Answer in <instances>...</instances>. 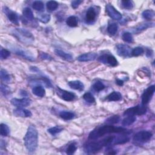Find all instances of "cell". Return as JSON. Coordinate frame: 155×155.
<instances>
[{"label": "cell", "mask_w": 155, "mask_h": 155, "mask_svg": "<svg viewBox=\"0 0 155 155\" xmlns=\"http://www.w3.org/2000/svg\"><path fill=\"white\" fill-rule=\"evenodd\" d=\"M128 132L125 128L118 127H114L111 125H106L100 126L94 129L90 132L89 136V139L91 140H96L103 137L104 135L110 133H121Z\"/></svg>", "instance_id": "obj_1"}, {"label": "cell", "mask_w": 155, "mask_h": 155, "mask_svg": "<svg viewBox=\"0 0 155 155\" xmlns=\"http://www.w3.org/2000/svg\"><path fill=\"white\" fill-rule=\"evenodd\" d=\"M25 146L29 153L34 152L37 147L38 142V133L36 128L33 125H30L24 138Z\"/></svg>", "instance_id": "obj_2"}, {"label": "cell", "mask_w": 155, "mask_h": 155, "mask_svg": "<svg viewBox=\"0 0 155 155\" xmlns=\"http://www.w3.org/2000/svg\"><path fill=\"white\" fill-rule=\"evenodd\" d=\"M114 139L113 136H110L98 142H92L85 145V151L88 154H93L100 151L104 146L109 145L113 143Z\"/></svg>", "instance_id": "obj_3"}, {"label": "cell", "mask_w": 155, "mask_h": 155, "mask_svg": "<svg viewBox=\"0 0 155 155\" xmlns=\"http://www.w3.org/2000/svg\"><path fill=\"white\" fill-rule=\"evenodd\" d=\"M153 137V134L149 131H141L136 134L134 137L133 140L138 142H147L150 141Z\"/></svg>", "instance_id": "obj_4"}, {"label": "cell", "mask_w": 155, "mask_h": 155, "mask_svg": "<svg viewBox=\"0 0 155 155\" xmlns=\"http://www.w3.org/2000/svg\"><path fill=\"white\" fill-rule=\"evenodd\" d=\"M147 108L145 106H137L127 109L124 113V116H136L142 115L146 113Z\"/></svg>", "instance_id": "obj_5"}, {"label": "cell", "mask_w": 155, "mask_h": 155, "mask_svg": "<svg viewBox=\"0 0 155 155\" xmlns=\"http://www.w3.org/2000/svg\"><path fill=\"white\" fill-rule=\"evenodd\" d=\"M98 61L100 62H101V63H103L104 64H107L112 67H114L116 66L118 64V62L117 61V60L116 59V58L111 55H109V54H107V55H103L102 56H101L99 58H98Z\"/></svg>", "instance_id": "obj_6"}, {"label": "cell", "mask_w": 155, "mask_h": 155, "mask_svg": "<svg viewBox=\"0 0 155 155\" xmlns=\"http://www.w3.org/2000/svg\"><path fill=\"white\" fill-rule=\"evenodd\" d=\"M13 34L16 37L20 39V40H24V38H27L29 41H33L34 40V37L32 33L29 30L24 29H16L14 30Z\"/></svg>", "instance_id": "obj_7"}, {"label": "cell", "mask_w": 155, "mask_h": 155, "mask_svg": "<svg viewBox=\"0 0 155 155\" xmlns=\"http://www.w3.org/2000/svg\"><path fill=\"white\" fill-rule=\"evenodd\" d=\"M155 91V87L152 85L148 87L143 93L142 95V105L146 106L151 100Z\"/></svg>", "instance_id": "obj_8"}, {"label": "cell", "mask_w": 155, "mask_h": 155, "mask_svg": "<svg viewBox=\"0 0 155 155\" xmlns=\"http://www.w3.org/2000/svg\"><path fill=\"white\" fill-rule=\"evenodd\" d=\"M57 94L61 99L67 102L73 101L76 98V96L73 93L63 90L58 87L57 88Z\"/></svg>", "instance_id": "obj_9"}, {"label": "cell", "mask_w": 155, "mask_h": 155, "mask_svg": "<svg viewBox=\"0 0 155 155\" xmlns=\"http://www.w3.org/2000/svg\"><path fill=\"white\" fill-rule=\"evenodd\" d=\"M106 10L108 15L114 20H120L122 19V14L116 10L112 5L108 4L106 6Z\"/></svg>", "instance_id": "obj_10"}, {"label": "cell", "mask_w": 155, "mask_h": 155, "mask_svg": "<svg viewBox=\"0 0 155 155\" xmlns=\"http://www.w3.org/2000/svg\"><path fill=\"white\" fill-rule=\"evenodd\" d=\"M10 103L13 106L17 107L18 108H24L30 106L32 101L28 98H24L22 99L13 98L11 100Z\"/></svg>", "instance_id": "obj_11"}, {"label": "cell", "mask_w": 155, "mask_h": 155, "mask_svg": "<svg viewBox=\"0 0 155 155\" xmlns=\"http://www.w3.org/2000/svg\"><path fill=\"white\" fill-rule=\"evenodd\" d=\"M116 50L119 56L122 57H129L131 55V50L130 46L126 44H118L116 46Z\"/></svg>", "instance_id": "obj_12"}, {"label": "cell", "mask_w": 155, "mask_h": 155, "mask_svg": "<svg viewBox=\"0 0 155 155\" xmlns=\"http://www.w3.org/2000/svg\"><path fill=\"white\" fill-rule=\"evenodd\" d=\"M12 50L15 53V54L23 57V58H24V59L27 60H29L30 61H34L35 60V57H33L30 52L21 48L15 47V48H12Z\"/></svg>", "instance_id": "obj_13"}, {"label": "cell", "mask_w": 155, "mask_h": 155, "mask_svg": "<svg viewBox=\"0 0 155 155\" xmlns=\"http://www.w3.org/2000/svg\"><path fill=\"white\" fill-rule=\"evenodd\" d=\"M3 12L6 13L9 20L13 23L14 24L18 25L19 24V19L18 16L15 12L11 10L7 7H4Z\"/></svg>", "instance_id": "obj_14"}, {"label": "cell", "mask_w": 155, "mask_h": 155, "mask_svg": "<svg viewBox=\"0 0 155 155\" xmlns=\"http://www.w3.org/2000/svg\"><path fill=\"white\" fill-rule=\"evenodd\" d=\"M98 55L96 53H86L80 55L77 58V60L80 62H87L96 60Z\"/></svg>", "instance_id": "obj_15"}, {"label": "cell", "mask_w": 155, "mask_h": 155, "mask_svg": "<svg viewBox=\"0 0 155 155\" xmlns=\"http://www.w3.org/2000/svg\"><path fill=\"white\" fill-rule=\"evenodd\" d=\"M13 114L16 117L29 118L31 117L32 113L29 110L23 108H18L13 110Z\"/></svg>", "instance_id": "obj_16"}, {"label": "cell", "mask_w": 155, "mask_h": 155, "mask_svg": "<svg viewBox=\"0 0 155 155\" xmlns=\"http://www.w3.org/2000/svg\"><path fill=\"white\" fill-rule=\"evenodd\" d=\"M68 85L69 87L74 90H79V91H83L84 89V84L78 80L76 81H70L68 83Z\"/></svg>", "instance_id": "obj_17"}, {"label": "cell", "mask_w": 155, "mask_h": 155, "mask_svg": "<svg viewBox=\"0 0 155 155\" xmlns=\"http://www.w3.org/2000/svg\"><path fill=\"white\" fill-rule=\"evenodd\" d=\"M96 17V12L94 10V8L93 7H90L86 15V19L88 23H92L95 20Z\"/></svg>", "instance_id": "obj_18"}, {"label": "cell", "mask_w": 155, "mask_h": 155, "mask_svg": "<svg viewBox=\"0 0 155 155\" xmlns=\"http://www.w3.org/2000/svg\"><path fill=\"white\" fill-rule=\"evenodd\" d=\"M55 54L61 57L62 59L66 60V61H70L73 60V56L70 53H67L61 50H59V49H56L55 50Z\"/></svg>", "instance_id": "obj_19"}, {"label": "cell", "mask_w": 155, "mask_h": 155, "mask_svg": "<svg viewBox=\"0 0 155 155\" xmlns=\"http://www.w3.org/2000/svg\"><path fill=\"white\" fill-rule=\"evenodd\" d=\"M106 100L108 101H118L122 100V94L119 92H113L107 96Z\"/></svg>", "instance_id": "obj_20"}, {"label": "cell", "mask_w": 155, "mask_h": 155, "mask_svg": "<svg viewBox=\"0 0 155 155\" xmlns=\"http://www.w3.org/2000/svg\"><path fill=\"white\" fill-rule=\"evenodd\" d=\"M32 93L38 97L43 98L46 94V90L43 87L41 86H38L35 87L32 89Z\"/></svg>", "instance_id": "obj_21"}, {"label": "cell", "mask_w": 155, "mask_h": 155, "mask_svg": "<svg viewBox=\"0 0 155 155\" xmlns=\"http://www.w3.org/2000/svg\"><path fill=\"white\" fill-rule=\"evenodd\" d=\"M153 26H154V23H148L141 24L139 25L138 26L136 27L135 29H134L133 32L136 33H140V32L146 30L147 29H148L149 27H153Z\"/></svg>", "instance_id": "obj_22"}, {"label": "cell", "mask_w": 155, "mask_h": 155, "mask_svg": "<svg viewBox=\"0 0 155 155\" xmlns=\"http://www.w3.org/2000/svg\"><path fill=\"white\" fill-rule=\"evenodd\" d=\"M60 117L66 120V121H69V120H72L73 119L75 116V114L71 111H62L60 113Z\"/></svg>", "instance_id": "obj_23"}, {"label": "cell", "mask_w": 155, "mask_h": 155, "mask_svg": "<svg viewBox=\"0 0 155 155\" xmlns=\"http://www.w3.org/2000/svg\"><path fill=\"white\" fill-rule=\"evenodd\" d=\"M66 23L69 27H77L78 24V19L75 16H70L67 19Z\"/></svg>", "instance_id": "obj_24"}, {"label": "cell", "mask_w": 155, "mask_h": 155, "mask_svg": "<svg viewBox=\"0 0 155 155\" xmlns=\"http://www.w3.org/2000/svg\"><path fill=\"white\" fill-rule=\"evenodd\" d=\"M137 120L135 116H127L122 121V125L123 126H129L133 124Z\"/></svg>", "instance_id": "obj_25"}, {"label": "cell", "mask_w": 155, "mask_h": 155, "mask_svg": "<svg viewBox=\"0 0 155 155\" xmlns=\"http://www.w3.org/2000/svg\"><path fill=\"white\" fill-rule=\"evenodd\" d=\"M0 75H1V79L3 82L9 83L11 81V77L6 70L1 69L0 71Z\"/></svg>", "instance_id": "obj_26"}, {"label": "cell", "mask_w": 155, "mask_h": 155, "mask_svg": "<svg viewBox=\"0 0 155 155\" xmlns=\"http://www.w3.org/2000/svg\"><path fill=\"white\" fill-rule=\"evenodd\" d=\"M23 14L29 21H33L34 19V15L32 10L29 7H26L23 9Z\"/></svg>", "instance_id": "obj_27"}, {"label": "cell", "mask_w": 155, "mask_h": 155, "mask_svg": "<svg viewBox=\"0 0 155 155\" xmlns=\"http://www.w3.org/2000/svg\"><path fill=\"white\" fill-rule=\"evenodd\" d=\"M32 7L36 11L43 12L44 10V4L41 1H36L33 3Z\"/></svg>", "instance_id": "obj_28"}, {"label": "cell", "mask_w": 155, "mask_h": 155, "mask_svg": "<svg viewBox=\"0 0 155 155\" xmlns=\"http://www.w3.org/2000/svg\"><path fill=\"white\" fill-rule=\"evenodd\" d=\"M118 26L116 23H111L108 26L107 32L111 35H114L118 32Z\"/></svg>", "instance_id": "obj_29"}, {"label": "cell", "mask_w": 155, "mask_h": 155, "mask_svg": "<svg viewBox=\"0 0 155 155\" xmlns=\"http://www.w3.org/2000/svg\"><path fill=\"white\" fill-rule=\"evenodd\" d=\"M120 116L118 115H114L112 116H110L109 117L106 121V123L109 125H111V124H118L120 121Z\"/></svg>", "instance_id": "obj_30"}, {"label": "cell", "mask_w": 155, "mask_h": 155, "mask_svg": "<svg viewBox=\"0 0 155 155\" xmlns=\"http://www.w3.org/2000/svg\"><path fill=\"white\" fill-rule=\"evenodd\" d=\"M129 141V138L127 137V136L123 135V136H121V137H117L114 138V144H124L125 142H127Z\"/></svg>", "instance_id": "obj_31"}, {"label": "cell", "mask_w": 155, "mask_h": 155, "mask_svg": "<svg viewBox=\"0 0 155 155\" xmlns=\"http://www.w3.org/2000/svg\"><path fill=\"white\" fill-rule=\"evenodd\" d=\"M0 133L3 137H7L10 133V128L8 125L5 124H1L0 125Z\"/></svg>", "instance_id": "obj_32"}, {"label": "cell", "mask_w": 155, "mask_h": 155, "mask_svg": "<svg viewBox=\"0 0 155 155\" xmlns=\"http://www.w3.org/2000/svg\"><path fill=\"white\" fill-rule=\"evenodd\" d=\"M63 130V128L61 127V126H58V125H56L55 127H52V128H50L47 130L48 132L51 134L53 136H55L56 134H57L58 133H60V132H61Z\"/></svg>", "instance_id": "obj_33"}, {"label": "cell", "mask_w": 155, "mask_h": 155, "mask_svg": "<svg viewBox=\"0 0 155 155\" xmlns=\"http://www.w3.org/2000/svg\"><path fill=\"white\" fill-rule=\"evenodd\" d=\"M46 6H47V10L52 12V11H54L58 9V6H59V4H58L55 1H49V2L47 3Z\"/></svg>", "instance_id": "obj_34"}, {"label": "cell", "mask_w": 155, "mask_h": 155, "mask_svg": "<svg viewBox=\"0 0 155 155\" xmlns=\"http://www.w3.org/2000/svg\"><path fill=\"white\" fill-rule=\"evenodd\" d=\"M83 98L84 100L88 103H94L95 102V98L93 96V95L90 93V92H87L83 95Z\"/></svg>", "instance_id": "obj_35"}, {"label": "cell", "mask_w": 155, "mask_h": 155, "mask_svg": "<svg viewBox=\"0 0 155 155\" xmlns=\"http://www.w3.org/2000/svg\"><path fill=\"white\" fill-rule=\"evenodd\" d=\"M122 38L124 41L128 43H131L133 41V37L132 36V34L130 32L124 33L122 36Z\"/></svg>", "instance_id": "obj_36"}, {"label": "cell", "mask_w": 155, "mask_h": 155, "mask_svg": "<svg viewBox=\"0 0 155 155\" xmlns=\"http://www.w3.org/2000/svg\"><path fill=\"white\" fill-rule=\"evenodd\" d=\"M142 15L144 19L149 20V19H151L154 17V12L152 10H145L142 12Z\"/></svg>", "instance_id": "obj_37"}, {"label": "cell", "mask_w": 155, "mask_h": 155, "mask_svg": "<svg viewBox=\"0 0 155 155\" xmlns=\"http://www.w3.org/2000/svg\"><path fill=\"white\" fill-rule=\"evenodd\" d=\"M105 85L100 81H96L93 85V88L96 92H100L105 89Z\"/></svg>", "instance_id": "obj_38"}, {"label": "cell", "mask_w": 155, "mask_h": 155, "mask_svg": "<svg viewBox=\"0 0 155 155\" xmlns=\"http://www.w3.org/2000/svg\"><path fill=\"white\" fill-rule=\"evenodd\" d=\"M144 53V50L141 47H137L131 50V55L134 56H138Z\"/></svg>", "instance_id": "obj_39"}, {"label": "cell", "mask_w": 155, "mask_h": 155, "mask_svg": "<svg viewBox=\"0 0 155 155\" xmlns=\"http://www.w3.org/2000/svg\"><path fill=\"white\" fill-rule=\"evenodd\" d=\"M77 145H76V144L73 142V143H72L70 144L69 147H67V150H66V153L67 154H69V155H71V154H73L75 153V151H76L77 150Z\"/></svg>", "instance_id": "obj_40"}, {"label": "cell", "mask_w": 155, "mask_h": 155, "mask_svg": "<svg viewBox=\"0 0 155 155\" xmlns=\"http://www.w3.org/2000/svg\"><path fill=\"white\" fill-rule=\"evenodd\" d=\"M121 4L123 7L127 10H131L133 7V3L131 1L129 0H124L121 1Z\"/></svg>", "instance_id": "obj_41"}, {"label": "cell", "mask_w": 155, "mask_h": 155, "mask_svg": "<svg viewBox=\"0 0 155 155\" xmlns=\"http://www.w3.org/2000/svg\"><path fill=\"white\" fill-rule=\"evenodd\" d=\"M39 20L43 23H47L50 20V15L49 14H42L38 17Z\"/></svg>", "instance_id": "obj_42"}, {"label": "cell", "mask_w": 155, "mask_h": 155, "mask_svg": "<svg viewBox=\"0 0 155 155\" xmlns=\"http://www.w3.org/2000/svg\"><path fill=\"white\" fill-rule=\"evenodd\" d=\"M1 92L4 96H7L10 93V90L9 87L3 83L1 84Z\"/></svg>", "instance_id": "obj_43"}, {"label": "cell", "mask_w": 155, "mask_h": 155, "mask_svg": "<svg viewBox=\"0 0 155 155\" xmlns=\"http://www.w3.org/2000/svg\"><path fill=\"white\" fill-rule=\"evenodd\" d=\"M10 52L9 51H8L6 49H1L0 56H1V58L2 60L6 59V58H7L9 56H10Z\"/></svg>", "instance_id": "obj_44"}, {"label": "cell", "mask_w": 155, "mask_h": 155, "mask_svg": "<svg viewBox=\"0 0 155 155\" xmlns=\"http://www.w3.org/2000/svg\"><path fill=\"white\" fill-rule=\"evenodd\" d=\"M40 58L42 60H48V61L52 60V57L50 55H49V54L44 53V52H41Z\"/></svg>", "instance_id": "obj_45"}, {"label": "cell", "mask_w": 155, "mask_h": 155, "mask_svg": "<svg viewBox=\"0 0 155 155\" xmlns=\"http://www.w3.org/2000/svg\"><path fill=\"white\" fill-rule=\"evenodd\" d=\"M83 3V1H80V0H75V1H73L72 2V7L73 9H76L78 7V6Z\"/></svg>", "instance_id": "obj_46"}, {"label": "cell", "mask_w": 155, "mask_h": 155, "mask_svg": "<svg viewBox=\"0 0 155 155\" xmlns=\"http://www.w3.org/2000/svg\"><path fill=\"white\" fill-rule=\"evenodd\" d=\"M116 84H117L118 86H122L124 84V81L121 80H116Z\"/></svg>", "instance_id": "obj_47"}, {"label": "cell", "mask_w": 155, "mask_h": 155, "mask_svg": "<svg viewBox=\"0 0 155 155\" xmlns=\"http://www.w3.org/2000/svg\"><path fill=\"white\" fill-rule=\"evenodd\" d=\"M30 70L32 72H38L39 71H40V70H39L36 67H31Z\"/></svg>", "instance_id": "obj_48"}, {"label": "cell", "mask_w": 155, "mask_h": 155, "mask_svg": "<svg viewBox=\"0 0 155 155\" xmlns=\"http://www.w3.org/2000/svg\"><path fill=\"white\" fill-rule=\"evenodd\" d=\"M151 55H152V52H151V50H148L147 51V56L148 57H150V56H151Z\"/></svg>", "instance_id": "obj_49"}, {"label": "cell", "mask_w": 155, "mask_h": 155, "mask_svg": "<svg viewBox=\"0 0 155 155\" xmlns=\"http://www.w3.org/2000/svg\"><path fill=\"white\" fill-rule=\"evenodd\" d=\"M21 94L22 96H27V92H26V91H24V90H21Z\"/></svg>", "instance_id": "obj_50"}]
</instances>
